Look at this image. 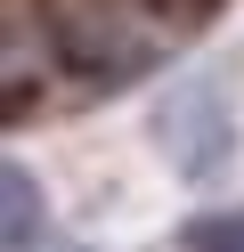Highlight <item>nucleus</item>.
I'll list each match as a JSON object with an SVG mask.
<instances>
[{
	"label": "nucleus",
	"mask_w": 244,
	"mask_h": 252,
	"mask_svg": "<svg viewBox=\"0 0 244 252\" xmlns=\"http://www.w3.org/2000/svg\"><path fill=\"white\" fill-rule=\"evenodd\" d=\"M41 17H49L57 57L98 90H122V82H139L155 65V41H146L130 0H41Z\"/></svg>",
	"instance_id": "f257e3e1"
},
{
	"label": "nucleus",
	"mask_w": 244,
	"mask_h": 252,
	"mask_svg": "<svg viewBox=\"0 0 244 252\" xmlns=\"http://www.w3.org/2000/svg\"><path fill=\"white\" fill-rule=\"evenodd\" d=\"M155 147H163V163H171L179 179L228 171V155H236V114H228V98H220L211 73H179V82L155 98Z\"/></svg>",
	"instance_id": "f03ea898"
},
{
	"label": "nucleus",
	"mask_w": 244,
	"mask_h": 252,
	"mask_svg": "<svg viewBox=\"0 0 244 252\" xmlns=\"http://www.w3.org/2000/svg\"><path fill=\"white\" fill-rule=\"evenodd\" d=\"M171 252H244V203H220V212H195L179 228Z\"/></svg>",
	"instance_id": "7ed1b4c3"
},
{
	"label": "nucleus",
	"mask_w": 244,
	"mask_h": 252,
	"mask_svg": "<svg viewBox=\"0 0 244 252\" xmlns=\"http://www.w3.org/2000/svg\"><path fill=\"white\" fill-rule=\"evenodd\" d=\"M0 195H8V252H33V228H41V187H33V171L8 163Z\"/></svg>",
	"instance_id": "20e7f679"
},
{
	"label": "nucleus",
	"mask_w": 244,
	"mask_h": 252,
	"mask_svg": "<svg viewBox=\"0 0 244 252\" xmlns=\"http://www.w3.org/2000/svg\"><path fill=\"white\" fill-rule=\"evenodd\" d=\"M155 8H171V17H211L220 0H155Z\"/></svg>",
	"instance_id": "39448f33"
}]
</instances>
